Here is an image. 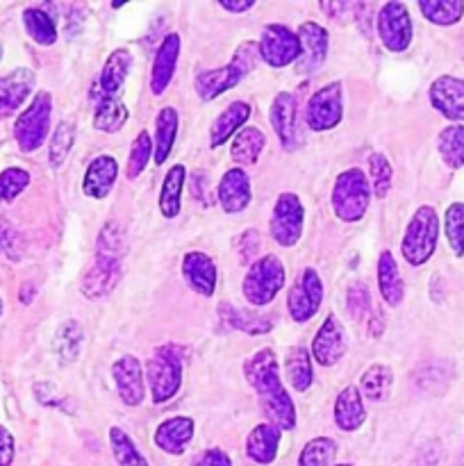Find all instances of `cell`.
Returning <instances> with one entry per match:
<instances>
[{
  "instance_id": "obj_39",
  "label": "cell",
  "mask_w": 464,
  "mask_h": 466,
  "mask_svg": "<svg viewBox=\"0 0 464 466\" xmlns=\"http://www.w3.org/2000/svg\"><path fill=\"white\" fill-rule=\"evenodd\" d=\"M123 253H126V232L118 223L109 221L107 226L100 228L98 241H96V258L103 259H116L121 262Z\"/></svg>"
},
{
  "instance_id": "obj_37",
  "label": "cell",
  "mask_w": 464,
  "mask_h": 466,
  "mask_svg": "<svg viewBox=\"0 0 464 466\" xmlns=\"http://www.w3.org/2000/svg\"><path fill=\"white\" fill-rule=\"evenodd\" d=\"M437 148L441 159L450 168L464 167V126H449L437 137Z\"/></svg>"
},
{
  "instance_id": "obj_31",
  "label": "cell",
  "mask_w": 464,
  "mask_h": 466,
  "mask_svg": "<svg viewBox=\"0 0 464 466\" xmlns=\"http://www.w3.org/2000/svg\"><path fill=\"white\" fill-rule=\"evenodd\" d=\"M264 144H267V139L257 127H244L230 146L232 162L239 164V167H253L264 150Z\"/></svg>"
},
{
  "instance_id": "obj_54",
  "label": "cell",
  "mask_w": 464,
  "mask_h": 466,
  "mask_svg": "<svg viewBox=\"0 0 464 466\" xmlns=\"http://www.w3.org/2000/svg\"><path fill=\"white\" fill-rule=\"evenodd\" d=\"M30 289H35V287H32V285H23V289H21V303H25V305L32 303V299H35V296H30Z\"/></svg>"
},
{
  "instance_id": "obj_38",
  "label": "cell",
  "mask_w": 464,
  "mask_h": 466,
  "mask_svg": "<svg viewBox=\"0 0 464 466\" xmlns=\"http://www.w3.org/2000/svg\"><path fill=\"white\" fill-rule=\"evenodd\" d=\"M419 9L435 25H453L462 18L464 3L462 0H421Z\"/></svg>"
},
{
  "instance_id": "obj_35",
  "label": "cell",
  "mask_w": 464,
  "mask_h": 466,
  "mask_svg": "<svg viewBox=\"0 0 464 466\" xmlns=\"http://www.w3.org/2000/svg\"><path fill=\"white\" fill-rule=\"evenodd\" d=\"M127 121V107L121 98H100L94 112V127L100 132H118Z\"/></svg>"
},
{
  "instance_id": "obj_46",
  "label": "cell",
  "mask_w": 464,
  "mask_h": 466,
  "mask_svg": "<svg viewBox=\"0 0 464 466\" xmlns=\"http://www.w3.org/2000/svg\"><path fill=\"white\" fill-rule=\"evenodd\" d=\"M150 155H153V141H150L148 132L141 130L139 135L135 137V141H132L130 159H127V177H130V180H135L136 176L144 173Z\"/></svg>"
},
{
  "instance_id": "obj_34",
  "label": "cell",
  "mask_w": 464,
  "mask_h": 466,
  "mask_svg": "<svg viewBox=\"0 0 464 466\" xmlns=\"http://www.w3.org/2000/svg\"><path fill=\"white\" fill-rule=\"evenodd\" d=\"M218 317H221L223 326L235 328V330L246 332V335H264V332H271V321L255 317V314L244 312V309L235 308V305L221 303V308H218Z\"/></svg>"
},
{
  "instance_id": "obj_27",
  "label": "cell",
  "mask_w": 464,
  "mask_h": 466,
  "mask_svg": "<svg viewBox=\"0 0 464 466\" xmlns=\"http://www.w3.org/2000/svg\"><path fill=\"white\" fill-rule=\"evenodd\" d=\"M367 419V410H364L362 396H359L358 387H346L344 391H339L335 400V423L337 428L346 432L358 431L359 426Z\"/></svg>"
},
{
  "instance_id": "obj_51",
  "label": "cell",
  "mask_w": 464,
  "mask_h": 466,
  "mask_svg": "<svg viewBox=\"0 0 464 466\" xmlns=\"http://www.w3.org/2000/svg\"><path fill=\"white\" fill-rule=\"evenodd\" d=\"M14 462V437L5 426H0V466Z\"/></svg>"
},
{
  "instance_id": "obj_2",
  "label": "cell",
  "mask_w": 464,
  "mask_h": 466,
  "mask_svg": "<svg viewBox=\"0 0 464 466\" xmlns=\"http://www.w3.org/2000/svg\"><path fill=\"white\" fill-rule=\"evenodd\" d=\"M259 48L253 41H246L237 48L235 59L230 64H226L223 68H214V71H200L196 76V94L203 100H214L221 94L230 91L232 86H237L241 82V77L248 71H253L255 64H257Z\"/></svg>"
},
{
  "instance_id": "obj_5",
  "label": "cell",
  "mask_w": 464,
  "mask_h": 466,
  "mask_svg": "<svg viewBox=\"0 0 464 466\" xmlns=\"http://www.w3.org/2000/svg\"><path fill=\"white\" fill-rule=\"evenodd\" d=\"M146 378H148L150 394L155 403H166L177 394L182 382V358L180 349L173 344H166L162 350H157L155 358L146 364Z\"/></svg>"
},
{
  "instance_id": "obj_1",
  "label": "cell",
  "mask_w": 464,
  "mask_h": 466,
  "mask_svg": "<svg viewBox=\"0 0 464 466\" xmlns=\"http://www.w3.org/2000/svg\"><path fill=\"white\" fill-rule=\"evenodd\" d=\"M244 373L250 387L257 391L262 410L271 419V426H276L277 431H291L296 426V408L280 382L276 353L268 349L255 353L246 362Z\"/></svg>"
},
{
  "instance_id": "obj_26",
  "label": "cell",
  "mask_w": 464,
  "mask_h": 466,
  "mask_svg": "<svg viewBox=\"0 0 464 466\" xmlns=\"http://www.w3.org/2000/svg\"><path fill=\"white\" fill-rule=\"evenodd\" d=\"M280 446V431L271 423H259L246 440V455L257 464H271Z\"/></svg>"
},
{
  "instance_id": "obj_17",
  "label": "cell",
  "mask_w": 464,
  "mask_h": 466,
  "mask_svg": "<svg viewBox=\"0 0 464 466\" xmlns=\"http://www.w3.org/2000/svg\"><path fill=\"white\" fill-rule=\"evenodd\" d=\"M118 280H121V262L96 258V262L82 276L80 291L85 299L98 300L107 296L118 285Z\"/></svg>"
},
{
  "instance_id": "obj_10",
  "label": "cell",
  "mask_w": 464,
  "mask_h": 466,
  "mask_svg": "<svg viewBox=\"0 0 464 466\" xmlns=\"http://www.w3.org/2000/svg\"><path fill=\"white\" fill-rule=\"evenodd\" d=\"M305 226V208L296 194H280L271 217V235L285 248L298 244Z\"/></svg>"
},
{
  "instance_id": "obj_56",
  "label": "cell",
  "mask_w": 464,
  "mask_h": 466,
  "mask_svg": "<svg viewBox=\"0 0 464 466\" xmlns=\"http://www.w3.org/2000/svg\"><path fill=\"white\" fill-rule=\"evenodd\" d=\"M0 312H3V300H0Z\"/></svg>"
},
{
  "instance_id": "obj_28",
  "label": "cell",
  "mask_w": 464,
  "mask_h": 466,
  "mask_svg": "<svg viewBox=\"0 0 464 466\" xmlns=\"http://www.w3.org/2000/svg\"><path fill=\"white\" fill-rule=\"evenodd\" d=\"M177 127H180V116H177L176 107H162L157 118H155V144H153V157L157 164H164L171 155L173 144H176Z\"/></svg>"
},
{
  "instance_id": "obj_3",
  "label": "cell",
  "mask_w": 464,
  "mask_h": 466,
  "mask_svg": "<svg viewBox=\"0 0 464 466\" xmlns=\"http://www.w3.org/2000/svg\"><path fill=\"white\" fill-rule=\"evenodd\" d=\"M437 237H439V218H437L435 209L423 205L414 212L412 221L405 230L403 244H400V250H403V258L408 259V264H412V267L426 264L435 253Z\"/></svg>"
},
{
  "instance_id": "obj_49",
  "label": "cell",
  "mask_w": 464,
  "mask_h": 466,
  "mask_svg": "<svg viewBox=\"0 0 464 466\" xmlns=\"http://www.w3.org/2000/svg\"><path fill=\"white\" fill-rule=\"evenodd\" d=\"M27 185H30V173L16 167L5 168V171L0 173V200H3V203H12Z\"/></svg>"
},
{
  "instance_id": "obj_57",
  "label": "cell",
  "mask_w": 464,
  "mask_h": 466,
  "mask_svg": "<svg viewBox=\"0 0 464 466\" xmlns=\"http://www.w3.org/2000/svg\"><path fill=\"white\" fill-rule=\"evenodd\" d=\"M337 466H353V464H337Z\"/></svg>"
},
{
  "instance_id": "obj_11",
  "label": "cell",
  "mask_w": 464,
  "mask_h": 466,
  "mask_svg": "<svg viewBox=\"0 0 464 466\" xmlns=\"http://www.w3.org/2000/svg\"><path fill=\"white\" fill-rule=\"evenodd\" d=\"M378 35L391 53H403L412 44V18L403 3H385L378 12Z\"/></svg>"
},
{
  "instance_id": "obj_41",
  "label": "cell",
  "mask_w": 464,
  "mask_h": 466,
  "mask_svg": "<svg viewBox=\"0 0 464 466\" xmlns=\"http://www.w3.org/2000/svg\"><path fill=\"white\" fill-rule=\"evenodd\" d=\"M287 380L296 391H308L312 385V364L305 349H294L287 358Z\"/></svg>"
},
{
  "instance_id": "obj_48",
  "label": "cell",
  "mask_w": 464,
  "mask_h": 466,
  "mask_svg": "<svg viewBox=\"0 0 464 466\" xmlns=\"http://www.w3.org/2000/svg\"><path fill=\"white\" fill-rule=\"evenodd\" d=\"M346 308H348L353 321H364V317L371 309V296H368L367 282L358 280L348 287V291H346Z\"/></svg>"
},
{
  "instance_id": "obj_21",
  "label": "cell",
  "mask_w": 464,
  "mask_h": 466,
  "mask_svg": "<svg viewBox=\"0 0 464 466\" xmlns=\"http://www.w3.org/2000/svg\"><path fill=\"white\" fill-rule=\"evenodd\" d=\"M118 176V164L116 159L109 157V155H100L94 162L86 167L85 180H82V191L89 198L100 200L112 191L114 182H116Z\"/></svg>"
},
{
  "instance_id": "obj_9",
  "label": "cell",
  "mask_w": 464,
  "mask_h": 466,
  "mask_svg": "<svg viewBox=\"0 0 464 466\" xmlns=\"http://www.w3.org/2000/svg\"><path fill=\"white\" fill-rule=\"evenodd\" d=\"M259 57L273 68H282L300 59V39L289 27L273 23L262 30V39L257 44Z\"/></svg>"
},
{
  "instance_id": "obj_45",
  "label": "cell",
  "mask_w": 464,
  "mask_h": 466,
  "mask_svg": "<svg viewBox=\"0 0 464 466\" xmlns=\"http://www.w3.org/2000/svg\"><path fill=\"white\" fill-rule=\"evenodd\" d=\"M444 230L453 253L458 255V258H462L464 255V203H453L449 209H446Z\"/></svg>"
},
{
  "instance_id": "obj_42",
  "label": "cell",
  "mask_w": 464,
  "mask_h": 466,
  "mask_svg": "<svg viewBox=\"0 0 464 466\" xmlns=\"http://www.w3.org/2000/svg\"><path fill=\"white\" fill-rule=\"evenodd\" d=\"M109 446H112L114 460H116L118 466H148L144 455L136 451L135 441L121 428H112L109 431Z\"/></svg>"
},
{
  "instance_id": "obj_7",
  "label": "cell",
  "mask_w": 464,
  "mask_h": 466,
  "mask_svg": "<svg viewBox=\"0 0 464 466\" xmlns=\"http://www.w3.org/2000/svg\"><path fill=\"white\" fill-rule=\"evenodd\" d=\"M50 112H53V98L48 91H39L32 98L30 107L23 109V114L14 123V137H16L21 150L30 153L44 144L50 130Z\"/></svg>"
},
{
  "instance_id": "obj_32",
  "label": "cell",
  "mask_w": 464,
  "mask_h": 466,
  "mask_svg": "<svg viewBox=\"0 0 464 466\" xmlns=\"http://www.w3.org/2000/svg\"><path fill=\"white\" fill-rule=\"evenodd\" d=\"M391 385H394V373L385 364H373L364 371V376L359 378V390L362 396L371 403H382V400L389 399Z\"/></svg>"
},
{
  "instance_id": "obj_43",
  "label": "cell",
  "mask_w": 464,
  "mask_h": 466,
  "mask_svg": "<svg viewBox=\"0 0 464 466\" xmlns=\"http://www.w3.org/2000/svg\"><path fill=\"white\" fill-rule=\"evenodd\" d=\"M73 141H76V127L73 123L62 121L57 127H55L53 137H50L48 146V162L53 168H59L64 162H66L68 153L73 148Z\"/></svg>"
},
{
  "instance_id": "obj_40",
  "label": "cell",
  "mask_w": 464,
  "mask_h": 466,
  "mask_svg": "<svg viewBox=\"0 0 464 466\" xmlns=\"http://www.w3.org/2000/svg\"><path fill=\"white\" fill-rule=\"evenodd\" d=\"M82 337H85V332H82L80 323L77 321L62 323V328H59L57 335H55V350H57L59 355V362L71 364L73 360L77 358L82 346Z\"/></svg>"
},
{
  "instance_id": "obj_52",
  "label": "cell",
  "mask_w": 464,
  "mask_h": 466,
  "mask_svg": "<svg viewBox=\"0 0 464 466\" xmlns=\"http://www.w3.org/2000/svg\"><path fill=\"white\" fill-rule=\"evenodd\" d=\"M253 5H255L253 0H244V3H227V0H223L221 7L227 9V12H232V14H239V12H246V9H250Z\"/></svg>"
},
{
  "instance_id": "obj_8",
  "label": "cell",
  "mask_w": 464,
  "mask_h": 466,
  "mask_svg": "<svg viewBox=\"0 0 464 466\" xmlns=\"http://www.w3.org/2000/svg\"><path fill=\"white\" fill-rule=\"evenodd\" d=\"M341 91H344L341 82H330L314 91L308 109H305V121H308L309 130L326 132L339 126L341 116H344V94Z\"/></svg>"
},
{
  "instance_id": "obj_16",
  "label": "cell",
  "mask_w": 464,
  "mask_h": 466,
  "mask_svg": "<svg viewBox=\"0 0 464 466\" xmlns=\"http://www.w3.org/2000/svg\"><path fill=\"white\" fill-rule=\"evenodd\" d=\"M430 103L441 116L450 121H464V80L441 76L430 86Z\"/></svg>"
},
{
  "instance_id": "obj_6",
  "label": "cell",
  "mask_w": 464,
  "mask_h": 466,
  "mask_svg": "<svg viewBox=\"0 0 464 466\" xmlns=\"http://www.w3.org/2000/svg\"><path fill=\"white\" fill-rule=\"evenodd\" d=\"M285 287V267L276 255H264L244 278V296L255 308H264L271 303Z\"/></svg>"
},
{
  "instance_id": "obj_18",
  "label": "cell",
  "mask_w": 464,
  "mask_h": 466,
  "mask_svg": "<svg viewBox=\"0 0 464 466\" xmlns=\"http://www.w3.org/2000/svg\"><path fill=\"white\" fill-rule=\"evenodd\" d=\"M182 276L187 285L200 296H212L217 289V264L209 255L200 250H191L182 259Z\"/></svg>"
},
{
  "instance_id": "obj_14",
  "label": "cell",
  "mask_w": 464,
  "mask_h": 466,
  "mask_svg": "<svg viewBox=\"0 0 464 466\" xmlns=\"http://www.w3.org/2000/svg\"><path fill=\"white\" fill-rule=\"evenodd\" d=\"M312 355L321 367H335L346 355V332L335 314L323 321L312 341Z\"/></svg>"
},
{
  "instance_id": "obj_12",
  "label": "cell",
  "mask_w": 464,
  "mask_h": 466,
  "mask_svg": "<svg viewBox=\"0 0 464 466\" xmlns=\"http://www.w3.org/2000/svg\"><path fill=\"white\" fill-rule=\"evenodd\" d=\"M323 300V282L314 268H305L296 278L294 287L287 296V308L296 323H308L318 312Z\"/></svg>"
},
{
  "instance_id": "obj_19",
  "label": "cell",
  "mask_w": 464,
  "mask_h": 466,
  "mask_svg": "<svg viewBox=\"0 0 464 466\" xmlns=\"http://www.w3.org/2000/svg\"><path fill=\"white\" fill-rule=\"evenodd\" d=\"M253 198L250 189V177L246 176L244 168H230L218 182V203L227 214L244 212Z\"/></svg>"
},
{
  "instance_id": "obj_25",
  "label": "cell",
  "mask_w": 464,
  "mask_h": 466,
  "mask_svg": "<svg viewBox=\"0 0 464 466\" xmlns=\"http://www.w3.org/2000/svg\"><path fill=\"white\" fill-rule=\"evenodd\" d=\"M378 289H380V296L389 308H398L403 303V278H400L398 264L389 250L380 253V258H378Z\"/></svg>"
},
{
  "instance_id": "obj_33",
  "label": "cell",
  "mask_w": 464,
  "mask_h": 466,
  "mask_svg": "<svg viewBox=\"0 0 464 466\" xmlns=\"http://www.w3.org/2000/svg\"><path fill=\"white\" fill-rule=\"evenodd\" d=\"M185 167L176 164L168 168L166 177H164L162 191H159V212L164 218H176L180 214V198H182V185H185Z\"/></svg>"
},
{
  "instance_id": "obj_55",
  "label": "cell",
  "mask_w": 464,
  "mask_h": 466,
  "mask_svg": "<svg viewBox=\"0 0 464 466\" xmlns=\"http://www.w3.org/2000/svg\"><path fill=\"white\" fill-rule=\"evenodd\" d=\"M0 59H3V44H0Z\"/></svg>"
},
{
  "instance_id": "obj_36",
  "label": "cell",
  "mask_w": 464,
  "mask_h": 466,
  "mask_svg": "<svg viewBox=\"0 0 464 466\" xmlns=\"http://www.w3.org/2000/svg\"><path fill=\"white\" fill-rule=\"evenodd\" d=\"M23 23L30 39L39 46H53L57 41V27L55 21L41 7H27L23 12Z\"/></svg>"
},
{
  "instance_id": "obj_24",
  "label": "cell",
  "mask_w": 464,
  "mask_h": 466,
  "mask_svg": "<svg viewBox=\"0 0 464 466\" xmlns=\"http://www.w3.org/2000/svg\"><path fill=\"white\" fill-rule=\"evenodd\" d=\"M268 118H271V126L276 127V135L280 137L282 146H285V148H294V144H296V100L289 91H280V94L273 98Z\"/></svg>"
},
{
  "instance_id": "obj_44",
  "label": "cell",
  "mask_w": 464,
  "mask_h": 466,
  "mask_svg": "<svg viewBox=\"0 0 464 466\" xmlns=\"http://www.w3.org/2000/svg\"><path fill=\"white\" fill-rule=\"evenodd\" d=\"M337 455V444L328 437H317L300 451L298 466H330Z\"/></svg>"
},
{
  "instance_id": "obj_29",
  "label": "cell",
  "mask_w": 464,
  "mask_h": 466,
  "mask_svg": "<svg viewBox=\"0 0 464 466\" xmlns=\"http://www.w3.org/2000/svg\"><path fill=\"white\" fill-rule=\"evenodd\" d=\"M132 66V55L127 50H114L105 62L103 73H100V98H118L123 82Z\"/></svg>"
},
{
  "instance_id": "obj_50",
  "label": "cell",
  "mask_w": 464,
  "mask_h": 466,
  "mask_svg": "<svg viewBox=\"0 0 464 466\" xmlns=\"http://www.w3.org/2000/svg\"><path fill=\"white\" fill-rule=\"evenodd\" d=\"M191 466H232V460L221 449H209L200 453V458Z\"/></svg>"
},
{
  "instance_id": "obj_15",
  "label": "cell",
  "mask_w": 464,
  "mask_h": 466,
  "mask_svg": "<svg viewBox=\"0 0 464 466\" xmlns=\"http://www.w3.org/2000/svg\"><path fill=\"white\" fill-rule=\"evenodd\" d=\"M298 39H300V59L296 64V71L300 76L314 73L323 64L328 53V32L323 30L318 23L305 21L298 27Z\"/></svg>"
},
{
  "instance_id": "obj_20",
  "label": "cell",
  "mask_w": 464,
  "mask_h": 466,
  "mask_svg": "<svg viewBox=\"0 0 464 466\" xmlns=\"http://www.w3.org/2000/svg\"><path fill=\"white\" fill-rule=\"evenodd\" d=\"M194 437V419L173 417L159 423L155 431V444L166 455H182Z\"/></svg>"
},
{
  "instance_id": "obj_23",
  "label": "cell",
  "mask_w": 464,
  "mask_h": 466,
  "mask_svg": "<svg viewBox=\"0 0 464 466\" xmlns=\"http://www.w3.org/2000/svg\"><path fill=\"white\" fill-rule=\"evenodd\" d=\"M35 86V73L30 68H16L9 76L0 77V112L12 114L23 105Z\"/></svg>"
},
{
  "instance_id": "obj_47",
  "label": "cell",
  "mask_w": 464,
  "mask_h": 466,
  "mask_svg": "<svg viewBox=\"0 0 464 466\" xmlns=\"http://www.w3.org/2000/svg\"><path fill=\"white\" fill-rule=\"evenodd\" d=\"M368 171H371V185H373V194L378 198H385L391 189V164L387 162L385 155L373 153L368 157Z\"/></svg>"
},
{
  "instance_id": "obj_53",
  "label": "cell",
  "mask_w": 464,
  "mask_h": 466,
  "mask_svg": "<svg viewBox=\"0 0 464 466\" xmlns=\"http://www.w3.org/2000/svg\"><path fill=\"white\" fill-rule=\"evenodd\" d=\"M368 335H371V337H380L382 335V319L376 317V314H373V319H371V330H368Z\"/></svg>"
},
{
  "instance_id": "obj_4",
  "label": "cell",
  "mask_w": 464,
  "mask_h": 466,
  "mask_svg": "<svg viewBox=\"0 0 464 466\" xmlns=\"http://www.w3.org/2000/svg\"><path fill=\"white\" fill-rule=\"evenodd\" d=\"M368 198H371V189H368L367 176L359 168H348L341 173L332 189V209H335L337 218L344 223H355L367 214Z\"/></svg>"
},
{
  "instance_id": "obj_13",
  "label": "cell",
  "mask_w": 464,
  "mask_h": 466,
  "mask_svg": "<svg viewBox=\"0 0 464 466\" xmlns=\"http://www.w3.org/2000/svg\"><path fill=\"white\" fill-rule=\"evenodd\" d=\"M114 382H116V391L121 396L123 405L127 408H136L144 403V371H141V362L132 355H123L114 362L112 367Z\"/></svg>"
},
{
  "instance_id": "obj_30",
  "label": "cell",
  "mask_w": 464,
  "mask_h": 466,
  "mask_svg": "<svg viewBox=\"0 0 464 466\" xmlns=\"http://www.w3.org/2000/svg\"><path fill=\"white\" fill-rule=\"evenodd\" d=\"M248 118H250L248 103L237 100V103L227 105V107L218 114V118L212 126V132H209V144H212V148H218V146L226 144V141L230 139V137L235 135V132L248 121Z\"/></svg>"
},
{
  "instance_id": "obj_22",
  "label": "cell",
  "mask_w": 464,
  "mask_h": 466,
  "mask_svg": "<svg viewBox=\"0 0 464 466\" xmlns=\"http://www.w3.org/2000/svg\"><path fill=\"white\" fill-rule=\"evenodd\" d=\"M177 57H180V36L166 35L162 44H159V50L153 62V73H150V89H153V94L159 96L166 91L168 82H171L173 73H176Z\"/></svg>"
}]
</instances>
